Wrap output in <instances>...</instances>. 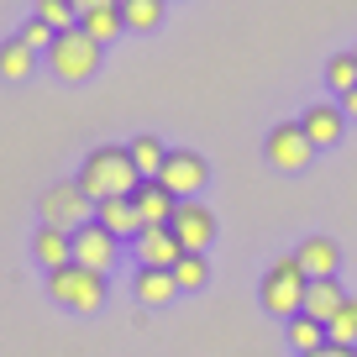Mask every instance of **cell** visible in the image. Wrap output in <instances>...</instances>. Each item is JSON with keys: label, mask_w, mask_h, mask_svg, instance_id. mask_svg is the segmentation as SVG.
<instances>
[{"label": "cell", "mask_w": 357, "mask_h": 357, "mask_svg": "<svg viewBox=\"0 0 357 357\" xmlns=\"http://www.w3.org/2000/svg\"><path fill=\"white\" fill-rule=\"evenodd\" d=\"M79 190L89 195V200H126V195H137V184H142V174H137L132 153L126 147H95V153L79 163Z\"/></svg>", "instance_id": "obj_1"}, {"label": "cell", "mask_w": 357, "mask_h": 357, "mask_svg": "<svg viewBox=\"0 0 357 357\" xmlns=\"http://www.w3.org/2000/svg\"><path fill=\"white\" fill-rule=\"evenodd\" d=\"M305 289H310V279H305V268L294 263V252L273 257L263 273V284H257V300H263L268 315H279V321H294V315L305 310Z\"/></svg>", "instance_id": "obj_2"}, {"label": "cell", "mask_w": 357, "mask_h": 357, "mask_svg": "<svg viewBox=\"0 0 357 357\" xmlns=\"http://www.w3.org/2000/svg\"><path fill=\"white\" fill-rule=\"evenodd\" d=\"M105 294H111L105 289V273H89V268H79V263L47 273V300L74 310V315H95L105 305Z\"/></svg>", "instance_id": "obj_3"}, {"label": "cell", "mask_w": 357, "mask_h": 357, "mask_svg": "<svg viewBox=\"0 0 357 357\" xmlns=\"http://www.w3.org/2000/svg\"><path fill=\"white\" fill-rule=\"evenodd\" d=\"M100 53L105 47L95 43V37H84L79 26H68V32H58L53 47H47V68H53L63 84H84V79L100 68Z\"/></svg>", "instance_id": "obj_4"}, {"label": "cell", "mask_w": 357, "mask_h": 357, "mask_svg": "<svg viewBox=\"0 0 357 357\" xmlns=\"http://www.w3.org/2000/svg\"><path fill=\"white\" fill-rule=\"evenodd\" d=\"M37 215L43 226H58V231H79L84 221H95V200L79 190V178H58L37 195Z\"/></svg>", "instance_id": "obj_5"}, {"label": "cell", "mask_w": 357, "mask_h": 357, "mask_svg": "<svg viewBox=\"0 0 357 357\" xmlns=\"http://www.w3.org/2000/svg\"><path fill=\"white\" fill-rule=\"evenodd\" d=\"M263 158L279 174H305L315 158V142L305 137L300 121H279V126H268V137H263Z\"/></svg>", "instance_id": "obj_6"}, {"label": "cell", "mask_w": 357, "mask_h": 357, "mask_svg": "<svg viewBox=\"0 0 357 357\" xmlns=\"http://www.w3.org/2000/svg\"><path fill=\"white\" fill-rule=\"evenodd\" d=\"M158 184H163L174 200H195V195L211 184V163H205L200 153H190V147H178V153H168L163 174H158Z\"/></svg>", "instance_id": "obj_7"}, {"label": "cell", "mask_w": 357, "mask_h": 357, "mask_svg": "<svg viewBox=\"0 0 357 357\" xmlns=\"http://www.w3.org/2000/svg\"><path fill=\"white\" fill-rule=\"evenodd\" d=\"M74 263L89 268V273H105V279H111V268L121 263V242H116L100 221H84L74 231Z\"/></svg>", "instance_id": "obj_8"}, {"label": "cell", "mask_w": 357, "mask_h": 357, "mask_svg": "<svg viewBox=\"0 0 357 357\" xmlns=\"http://www.w3.org/2000/svg\"><path fill=\"white\" fill-rule=\"evenodd\" d=\"M168 231L178 236V247H184V252H205V247L215 242V211H211V205H200V200H178Z\"/></svg>", "instance_id": "obj_9"}, {"label": "cell", "mask_w": 357, "mask_h": 357, "mask_svg": "<svg viewBox=\"0 0 357 357\" xmlns=\"http://www.w3.org/2000/svg\"><path fill=\"white\" fill-rule=\"evenodd\" d=\"M300 126H305V137L315 142V153H326V147H336L342 142V132H347V111H342V100H310L305 105V116H300Z\"/></svg>", "instance_id": "obj_10"}, {"label": "cell", "mask_w": 357, "mask_h": 357, "mask_svg": "<svg viewBox=\"0 0 357 357\" xmlns=\"http://www.w3.org/2000/svg\"><path fill=\"white\" fill-rule=\"evenodd\" d=\"M132 247H137V268H174L184 257V247H178V236L168 226H142V236Z\"/></svg>", "instance_id": "obj_11"}, {"label": "cell", "mask_w": 357, "mask_h": 357, "mask_svg": "<svg viewBox=\"0 0 357 357\" xmlns=\"http://www.w3.org/2000/svg\"><path fill=\"white\" fill-rule=\"evenodd\" d=\"M294 263L305 268V279H336V268H342V247L331 236H305L294 247Z\"/></svg>", "instance_id": "obj_12"}, {"label": "cell", "mask_w": 357, "mask_h": 357, "mask_svg": "<svg viewBox=\"0 0 357 357\" xmlns=\"http://www.w3.org/2000/svg\"><path fill=\"white\" fill-rule=\"evenodd\" d=\"M95 221H100L116 242H137V236H142V215H137L132 195H126V200H100L95 205Z\"/></svg>", "instance_id": "obj_13"}, {"label": "cell", "mask_w": 357, "mask_h": 357, "mask_svg": "<svg viewBox=\"0 0 357 357\" xmlns=\"http://www.w3.org/2000/svg\"><path fill=\"white\" fill-rule=\"evenodd\" d=\"M132 205H137V215H142V226H168V221H174V211H178V200L158 184V178H142V184H137Z\"/></svg>", "instance_id": "obj_14"}, {"label": "cell", "mask_w": 357, "mask_h": 357, "mask_svg": "<svg viewBox=\"0 0 357 357\" xmlns=\"http://www.w3.org/2000/svg\"><path fill=\"white\" fill-rule=\"evenodd\" d=\"M32 257L47 268V273L68 268V263H74V231H58V226H37V236H32Z\"/></svg>", "instance_id": "obj_15"}, {"label": "cell", "mask_w": 357, "mask_h": 357, "mask_svg": "<svg viewBox=\"0 0 357 357\" xmlns=\"http://www.w3.org/2000/svg\"><path fill=\"white\" fill-rule=\"evenodd\" d=\"M347 305V289H342V279H310V289H305V310L300 315H310V321H321V326H331V315Z\"/></svg>", "instance_id": "obj_16"}, {"label": "cell", "mask_w": 357, "mask_h": 357, "mask_svg": "<svg viewBox=\"0 0 357 357\" xmlns=\"http://www.w3.org/2000/svg\"><path fill=\"white\" fill-rule=\"evenodd\" d=\"M132 294H137V305H174V300H178L174 268H137Z\"/></svg>", "instance_id": "obj_17"}, {"label": "cell", "mask_w": 357, "mask_h": 357, "mask_svg": "<svg viewBox=\"0 0 357 357\" xmlns=\"http://www.w3.org/2000/svg\"><path fill=\"white\" fill-rule=\"evenodd\" d=\"M37 58H43V53H32L22 37H6V43H0V79H6V84L32 79L37 74Z\"/></svg>", "instance_id": "obj_18"}, {"label": "cell", "mask_w": 357, "mask_h": 357, "mask_svg": "<svg viewBox=\"0 0 357 357\" xmlns=\"http://www.w3.org/2000/svg\"><path fill=\"white\" fill-rule=\"evenodd\" d=\"M116 11H121L126 32H158V26H163V11H168V0H121Z\"/></svg>", "instance_id": "obj_19"}, {"label": "cell", "mask_w": 357, "mask_h": 357, "mask_svg": "<svg viewBox=\"0 0 357 357\" xmlns=\"http://www.w3.org/2000/svg\"><path fill=\"white\" fill-rule=\"evenodd\" d=\"M126 153H132V163H137V174H142V178H158V174H163V163H168V147L158 142L153 132L132 137V142H126Z\"/></svg>", "instance_id": "obj_20"}, {"label": "cell", "mask_w": 357, "mask_h": 357, "mask_svg": "<svg viewBox=\"0 0 357 357\" xmlns=\"http://www.w3.org/2000/svg\"><path fill=\"white\" fill-rule=\"evenodd\" d=\"M284 336H289V347H294L300 357H310V352H321V347H326V326L310 321V315H294V321H284Z\"/></svg>", "instance_id": "obj_21"}, {"label": "cell", "mask_w": 357, "mask_h": 357, "mask_svg": "<svg viewBox=\"0 0 357 357\" xmlns=\"http://www.w3.org/2000/svg\"><path fill=\"white\" fill-rule=\"evenodd\" d=\"M174 284L178 294H200L205 284H211V263H205V252H184L174 263Z\"/></svg>", "instance_id": "obj_22"}, {"label": "cell", "mask_w": 357, "mask_h": 357, "mask_svg": "<svg viewBox=\"0 0 357 357\" xmlns=\"http://www.w3.org/2000/svg\"><path fill=\"white\" fill-rule=\"evenodd\" d=\"M79 32H84V37H95V43H100V47H111V43H116V37H121V32H126V22H121V11H116V6H111V11H95V16H79Z\"/></svg>", "instance_id": "obj_23"}, {"label": "cell", "mask_w": 357, "mask_h": 357, "mask_svg": "<svg viewBox=\"0 0 357 357\" xmlns=\"http://www.w3.org/2000/svg\"><path fill=\"white\" fill-rule=\"evenodd\" d=\"M326 342H331V347H357V294H347V305L331 315Z\"/></svg>", "instance_id": "obj_24"}, {"label": "cell", "mask_w": 357, "mask_h": 357, "mask_svg": "<svg viewBox=\"0 0 357 357\" xmlns=\"http://www.w3.org/2000/svg\"><path fill=\"white\" fill-rule=\"evenodd\" d=\"M37 22H47L53 32H68V26H79L74 0H37Z\"/></svg>", "instance_id": "obj_25"}, {"label": "cell", "mask_w": 357, "mask_h": 357, "mask_svg": "<svg viewBox=\"0 0 357 357\" xmlns=\"http://www.w3.org/2000/svg\"><path fill=\"white\" fill-rule=\"evenodd\" d=\"M326 84H331L336 95H347V89H357V58H352V53H336L331 63H326Z\"/></svg>", "instance_id": "obj_26"}, {"label": "cell", "mask_w": 357, "mask_h": 357, "mask_svg": "<svg viewBox=\"0 0 357 357\" xmlns=\"http://www.w3.org/2000/svg\"><path fill=\"white\" fill-rule=\"evenodd\" d=\"M16 37H22V43L32 47V53H47L58 32H53V26H47V22H37V16H32V22H22V26H16Z\"/></svg>", "instance_id": "obj_27"}, {"label": "cell", "mask_w": 357, "mask_h": 357, "mask_svg": "<svg viewBox=\"0 0 357 357\" xmlns=\"http://www.w3.org/2000/svg\"><path fill=\"white\" fill-rule=\"evenodd\" d=\"M121 0H74V16H95V11H111Z\"/></svg>", "instance_id": "obj_28"}, {"label": "cell", "mask_w": 357, "mask_h": 357, "mask_svg": "<svg viewBox=\"0 0 357 357\" xmlns=\"http://www.w3.org/2000/svg\"><path fill=\"white\" fill-rule=\"evenodd\" d=\"M310 357H357V347H331V342H326L321 352H310Z\"/></svg>", "instance_id": "obj_29"}, {"label": "cell", "mask_w": 357, "mask_h": 357, "mask_svg": "<svg viewBox=\"0 0 357 357\" xmlns=\"http://www.w3.org/2000/svg\"><path fill=\"white\" fill-rule=\"evenodd\" d=\"M342 111H347V121H357V89H347V95H342Z\"/></svg>", "instance_id": "obj_30"}, {"label": "cell", "mask_w": 357, "mask_h": 357, "mask_svg": "<svg viewBox=\"0 0 357 357\" xmlns=\"http://www.w3.org/2000/svg\"><path fill=\"white\" fill-rule=\"evenodd\" d=\"M352 58H357V47H352Z\"/></svg>", "instance_id": "obj_31"}]
</instances>
